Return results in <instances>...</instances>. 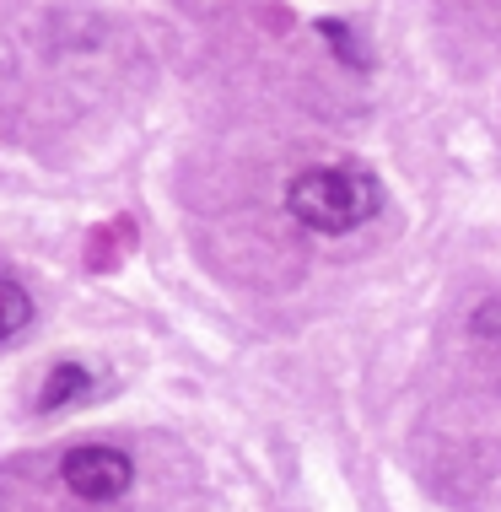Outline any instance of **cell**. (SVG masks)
Returning <instances> with one entry per match:
<instances>
[{
	"instance_id": "1",
	"label": "cell",
	"mask_w": 501,
	"mask_h": 512,
	"mask_svg": "<svg viewBox=\"0 0 501 512\" xmlns=\"http://www.w3.org/2000/svg\"><path fill=\"white\" fill-rule=\"evenodd\" d=\"M383 205V184L367 168H302L286 184V211L318 238H345L361 221H372Z\"/></svg>"
},
{
	"instance_id": "2",
	"label": "cell",
	"mask_w": 501,
	"mask_h": 512,
	"mask_svg": "<svg viewBox=\"0 0 501 512\" xmlns=\"http://www.w3.org/2000/svg\"><path fill=\"white\" fill-rule=\"evenodd\" d=\"M60 480L81 502H119L135 486V459L124 448H108V442H81L60 459Z\"/></svg>"
},
{
	"instance_id": "3",
	"label": "cell",
	"mask_w": 501,
	"mask_h": 512,
	"mask_svg": "<svg viewBox=\"0 0 501 512\" xmlns=\"http://www.w3.org/2000/svg\"><path fill=\"white\" fill-rule=\"evenodd\" d=\"M97 394V372L87 362H60L44 372V389H38V410L54 415V410H71V405H87Z\"/></svg>"
},
{
	"instance_id": "4",
	"label": "cell",
	"mask_w": 501,
	"mask_h": 512,
	"mask_svg": "<svg viewBox=\"0 0 501 512\" xmlns=\"http://www.w3.org/2000/svg\"><path fill=\"white\" fill-rule=\"evenodd\" d=\"M27 324H33V297H27V286H17L11 275H0V345L17 340Z\"/></svg>"
},
{
	"instance_id": "5",
	"label": "cell",
	"mask_w": 501,
	"mask_h": 512,
	"mask_svg": "<svg viewBox=\"0 0 501 512\" xmlns=\"http://www.w3.org/2000/svg\"><path fill=\"white\" fill-rule=\"evenodd\" d=\"M318 38H324V44L340 54L351 71H367V65H372V54H367V44L356 38V27H345L340 17H324V22H318Z\"/></svg>"
},
{
	"instance_id": "6",
	"label": "cell",
	"mask_w": 501,
	"mask_h": 512,
	"mask_svg": "<svg viewBox=\"0 0 501 512\" xmlns=\"http://www.w3.org/2000/svg\"><path fill=\"white\" fill-rule=\"evenodd\" d=\"M469 335L485 345H501V297H485L475 313H469Z\"/></svg>"
}]
</instances>
